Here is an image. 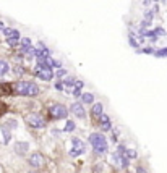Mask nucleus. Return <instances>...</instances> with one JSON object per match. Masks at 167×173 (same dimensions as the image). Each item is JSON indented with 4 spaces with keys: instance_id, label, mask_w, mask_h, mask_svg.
Listing matches in <instances>:
<instances>
[{
    "instance_id": "nucleus-10",
    "label": "nucleus",
    "mask_w": 167,
    "mask_h": 173,
    "mask_svg": "<svg viewBox=\"0 0 167 173\" xmlns=\"http://www.w3.org/2000/svg\"><path fill=\"white\" fill-rule=\"evenodd\" d=\"M20 54L23 55L26 60H33V58H36V55H38V47H33V45H29V47H21L20 49Z\"/></svg>"
},
{
    "instance_id": "nucleus-4",
    "label": "nucleus",
    "mask_w": 167,
    "mask_h": 173,
    "mask_svg": "<svg viewBox=\"0 0 167 173\" xmlns=\"http://www.w3.org/2000/svg\"><path fill=\"white\" fill-rule=\"evenodd\" d=\"M71 144H73V147L70 149V152H68V155L70 157H79L81 154H84L86 152V144H84V141H81L79 138H71Z\"/></svg>"
},
{
    "instance_id": "nucleus-19",
    "label": "nucleus",
    "mask_w": 167,
    "mask_h": 173,
    "mask_svg": "<svg viewBox=\"0 0 167 173\" xmlns=\"http://www.w3.org/2000/svg\"><path fill=\"white\" fill-rule=\"evenodd\" d=\"M8 71H10V65H8V62L0 58V78H3L7 73H8Z\"/></svg>"
},
{
    "instance_id": "nucleus-21",
    "label": "nucleus",
    "mask_w": 167,
    "mask_h": 173,
    "mask_svg": "<svg viewBox=\"0 0 167 173\" xmlns=\"http://www.w3.org/2000/svg\"><path fill=\"white\" fill-rule=\"evenodd\" d=\"M54 75H55V78L59 79V81H62V79H63L65 76H68V73H67V68H63V67H62V68H57V71H55Z\"/></svg>"
},
{
    "instance_id": "nucleus-7",
    "label": "nucleus",
    "mask_w": 167,
    "mask_h": 173,
    "mask_svg": "<svg viewBox=\"0 0 167 173\" xmlns=\"http://www.w3.org/2000/svg\"><path fill=\"white\" fill-rule=\"evenodd\" d=\"M28 163H29V167H33V168H41L42 165H44V155L36 150V152H33L28 157Z\"/></svg>"
},
{
    "instance_id": "nucleus-8",
    "label": "nucleus",
    "mask_w": 167,
    "mask_h": 173,
    "mask_svg": "<svg viewBox=\"0 0 167 173\" xmlns=\"http://www.w3.org/2000/svg\"><path fill=\"white\" fill-rule=\"evenodd\" d=\"M70 112L75 115L76 118L79 120H84L86 118V110H84V107H83V102H79V100H76V102H73L70 105Z\"/></svg>"
},
{
    "instance_id": "nucleus-41",
    "label": "nucleus",
    "mask_w": 167,
    "mask_h": 173,
    "mask_svg": "<svg viewBox=\"0 0 167 173\" xmlns=\"http://www.w3.org/2000/svg\"><path fill=\"white\" fill-rule=\"evenodd\" d=\"M31 173H38V171H31Z\"/></svg>"
},
{
    "instance_id": "nucleus-6",
    "label": "nucleus",
    "mask_w": 167,
    "mask_h": 173,
    "mask_svg": "<svg viewBox=\"0 0 167 173\" xmlns=\"http://www.w3.org/2000/svg\"><path fill=\"white\" fill-rule=\"evenodd\" d=\"M29 83L31 81H25V79H20L13 84V92L16 96H23V97H28V89H29Z\"/></svg>"
},
{
    "instance_id": "nucleus-40",
    "label": "nucleus",
    "mask_w": 167,
    "mask_h": 173,
    "mask_svg": "<svg viewBox=\"0 0 167 173\" xmlns=\"http://www.w3.org/2000/svg\"><path fill=\"white\" fill-rule=\"evenodd\" d=\"M152 2H159V0H152Z\"/></svg>"
},
{
    "instance_id": "nucleus-17",
    "label": "nucleus",
    "mask_w": 167,
    "mask_h": 173,
    "mask_svg": "<svg viewBox=\"0 0 167 173\" xmlns=\"http://www.w3.org/2000/svg\"><path fill=\"white\" fill-rule=\"evenodd\" d=\"M79 99H81V102L86 104V105H93L94 104V94L93 92H83Z\"/></svg>"
},
{
    "instance_id": "nucleus-28",
    "label": "nucleus",
    "mask_w": 167,
    "mask_h": 173,
    "mask_svg": "<svg viewBox=\"0 0 167 173\" xmlns=\"http://www.w3.org/2000/svg\"><path fill=\"white\" fill-rule=\"evenodd\" d=\"M29 45H33L29 37H21L20 39V47H29Z\"/></svg>"
},
{
    "instance_id": "nucleus-1",
    "label": "nucleus",
    "mask_w": 167,
    "mask_h": 173,
    "mask_svg": "<svg viewBox=\"0 0 167 173\" xmlns=\"http://www.w3.org/2000/svg\"><path fill=\"white\" fill-rule=\"evenodd\" d=\"M88 141L96 155H104L109 152V141L102 133H91L88 136Z\"/></svg>"
},
{
    "instance_id": "nucleus-23",
    "label": "nucleus",
    "mask_w": 167,
    "mask_h": 173,
    "mask_svg": "<svg viewBox=\"0 0 167 173\" xmlns=\"http://www.w3.org/2000/svg\"><path fill=\"white\" fill-rule=\"evenodd\" d=\"M154 57H157V58H167V47H162V49H156Z\"/></svg>"
},
{
    "instance_id": "nucleus-14",
    "label": "nucleus",
    "mask_w": 167,
    "mask_h": 173,
    "mask_svg": "<svg viewBox=\"0 0 167 173\" xmlns=\"http://www.w3.org/2000/svg\"><path fill=\"white\" fill-rule=\"evenodd\" d=\"M13 149H15V152L18 155H25L28 152V149H29V144L23 142V141H21V142H15V147H13Z\"/></svg>"
},
{
    "instance_id": "nucleus-38",
    "label": "nucleus",
    "mask_w": 167,
    "mask_h": 173,
    "mask_svg": "<svg viewBox=\"0 0 167 173\" xmlns=\"http://www.w3.org/2000/svg\"><path fill=\"white\" fill-rule=\"evenodd\" d=\"M3 28H5V24H3V21H2V19H0V31H2V29H3Z\"/></svg>"
},
{
    "instance_id": "nucleus-31",
    "label": "nucleus",
    "mask_w": 167,
    "mask_h": 173,
    "mask_svg": "<svg viewBox=\"0 0 167 173\" xmlns=\"http://www.w3.org/2000/svg\"><path fill=\"white\" fill-rule=\"evenodd\" d=\"M5 125L8 126L10 129H15V128L18 126V121H16V120H7V121H5Z\"/></svg>"
},
{
    "instance_id": "nucleus-24",
    "label": "nucleus",
    "mask_w": 167,
    "mask_h": 173,
    "mask_svg": "<svg viewBox=\"0 0 167 173\" xmlns=\"http://www.w3.org/2000/svg\"><path fill=\"white\" fill-rule=\"evenodd\" d=\"M156 49L152 47H143V49H136V54H148V55H154Z\"/></svg>"
},
{
    "instance_id": "nucleus-13",
    "label": "nucleus",
    "mask_w": 167,
    "mask_h": 173,
    "mask_svg": "<svg viewBox=\"0 0 167 173\" xmlns=\"http://www.w3.org/2000/svg\"><path fill=\"white\" fill-rule=\"evenodd\" d=\"M0 131H2V134H3V144H10V141H11V131H13V129H10L5 123H2V126H0Z\"/></svg>"
},
{
    "instance_id": "nucleus-32",
    "label": "nucleus",
    "mask_w": 167,
    "mask_h": 173,
    "mask_svg": "<svg viewBox=\"0 0 167 173\" xmlns=\"http://www.w3.org/2000/svg\"><path fill=\"white\" fill-rule=\"evenodd\" d=\"M120 133H119V129L117 128H112V141L114 142H117V136H119Z\"/></svg>"
},
{
    "instance_id": "nucleus-22",
    "label": "nucleus",
    "mask_w": 167,
    "mask_h": 173,
    "mask_svg": "<svg viewBox=\"0 0 167 173\" xmlns=\"http://www.w3.org/2000/svg\"><path fill=\"white\" fill-rule=\"evenodd\" d=\"M123 155H127L130 160H135V158L138 157V152H136V149H128L127 147V150L123 152Z\"/></svg>"
},
{
    "instance_id": "nucleus-18",
    "label": "nucleus",
    "mask_w": 167,
    "mask_h": 173,
    "mask_svg": "<svg viewBox=\"0 0 167 173\" xmlns=\"http://www.w3.org/2000/svg\"><path fill=\"white\" fill-rule=\"evenodd\" d=\"M36 96H39V86L34 81H31L29 83V89H28V97H36Z\"/></svg>"
},
{
    "instance_id": "nucleus-37",
    "label": "nucleus",
    "mask_w": 167,
    "mask_h": 173,
    "mask_svg": "<svg viewBox=\"0 0 167 173\" xmlns=\"http://www.w3.org/2000/svg\"><path fill=\"white\" fill-rule=\"evenodd\" d=\"M151 2H152V0H143V5H144V6H149Z\"/></svg>"
},
{
    "instance_id": "nucleus-9",
    "label": "nucleus",
    "mask_w": 167,
    "mask_h": 173,
    "mask_svg": "<svg viewBox=\"0 0 167 173\" xmlns=\"http://www.w3.org/2000/svg\"><path fill=\"white\" fill-rule=\"evenodd\" d=\"M102 115H104V105L101 102H94L93 107H91V118L94 121H99Z\"/></svg>"
},
{
    "instance_id": "nucleus-30",
    "label": "nucleus",
    "mask_w": 167,
    "mask_h": 173,
    "mask_svg": "<svg viewBox=\"0 0 167 173\" xmlns=\"http://www.w3.org/2000/svg\"><path fill=\"white\" fill-rule=\"evenodd\" d=\"M154 32H156V36H157V37H162V36H165V34H167V31L164 29V28H161V26L154 28Z\"/></svg>"
},
{
    "instance_id": "nucleus-35",
    "label": "nucleus",
    "mask_w": 167,
    "mask_h": 173,
    "mask_svg": "<svg viewBox=\"0 0 167 173\" xmlns=\"http://www.w3.org/2000/svg\"><path fill=\"white\" fill-rule=\"evenodd\" d=\"M136 173H149L144 167H136Z\"/></svg>"
},
{
    "instance_id": "nucleus-29",
    "label": "nucleus",
    "mask_w": 167,
    "mask_h": 173,
    "mask_svg": "<svg viewBox=\"0 0 167 173\" xmlns=\"http://www.w3.org/2000/svg\"><path fill=\"white\" fill-rule=\"evenodd\" d=\"M81 89H83V88H78V86H75L73 91H71V96H73L75 99H79V97H81V94H83Z\"/></svg>"
},
{
    "instance_id": "nucleus-39",
    "label": "nucleus",
    "mask_w": 167,
    "mask_h": 173,
    "mask_svg": "<svg viewBox=\"0 0 167 173\" xmlns=\"http://www.w3.org/2000/svg\"><path fill=\"white\" fill-rule=\"evenodd\" d=\"M0 173H3V167H2V165H0Z\"/></svg>"
},
{
    "instance_id": "nucleus-12",
    "label": "nucleus",
    "mask_w": 167,
    "mask_h": 173,
    "mask_svg": "<svg viewBox=\"0 0 167 173\" xmlns=\"http://www.w3.org/2000/svg\"><path fill=\"white\" fill-rule=\"evenodd\" d=\"M93 171H94V173H114V168H112L107 162H99V163L94 165Z\"/></svg>"
},
{
    "instance_id": "nucleus-15",
    "label": "nucleus",
    "mask_w": 167,
    "mask_h": 173,
    "mask_svg": "<svg viewBox=\"0 0 167 173\" xmlns=\"http://www.w3.org/2000/svg\"><path fill=\"white\" fill-rule=\"evenodd\" d=\"M2 32H3V36H5V39H7V37H21V36H20V31L15 29V28H3Z\"/></svg>"
},
{
    "instance_id": "nucleus-20",
    "label": "nucleus",
    "mask_w": 167,
    "mask_h": 173,
    "mask_svg": "<svg viewBox=\"0 0 167 173\" xmlns=\"http://www.w3.org/2000/svg\"><path fill=\"white\" fill-rule=\"evenodd\" d=\"M75 129H76L75 121H73V120H68V118H67V123H65V126H63V133H73Z\"/></svg>"
},
{
    "instance_id": "nucleus-27",
    "label": "nucleus",
    "mask_w": 167,
    "mask_h": 173,
    "mask_svg": "<svg viewBox=\"0 0 167 173\" xmlns=\"http://www.w3.org/2000/svg\"><path fill=\"white\" fill-rule=\"evenodd\" d=\"M112 160H114V163L117 165V167H120V163H122V154H119L117 150H115V154H112Z\"/></svg>"
},
{
    "instance_id": "nucleus-2",
    "label": "nucleus",
    "mask_w": 167,
    "mask_h": 173,
    "mask_svg": "<svg viewBox=\"0 0 167 173\" xmlns=\"http://www.w3.org/2000/svg\"><path fill=\"white\" fill-rule=\"evenodd\" d=\"M47 110H49V117L54 118V120H65V118H68V113H70V110L67 109V105L59 104V102L50 104L47 107Z\"/></svg>"
},
{
    "instance_id": "nucleus-34",
    "label": "nucleus",
    "mask_w": 167,
    "mask_h": 173,
    "mask_svg": "<svg viewBox=\"0 0 167 173\" xmlns=\"http://www.w3.org/2000/svg\"><path fill=\"white\" fill-rule=\"evenodd\" d=\"M125 150H127V147L123 146V144H119V146H117V152H119V154H123Z\"/></svg>"
},
{
    "instance_id": "nucleus-5",
    "label": "nucleus",
    "mask_w": 167,
    "mask_h": 173,
    "mask_svg": "<svg viewBox=\"0 0 167 173\" xmlns=\"http://www.w3.org/2000/svg\"><path fill=\"white\" fill-rule=\"evenodd\" d=\"M34 75L36 78H39L41 81H46V83H50L54 79V70H50V68H42V67H38L36 65L34 67Z\"/></svg>"
},
{
    "instance_id": "nucleus-33",
    "label": "nucleus",
    "mask_w": 167,
    "mask_h": 173,
    "mask_svg": "<svg viewBox=\"0 0 167 173\" xmlns=\"http://www.w3.org/2000/svg\"><path fill=\"white\" fill-rule=\"evenodd\" d=\"M55 89H57V91H65L63 83H62V81H57V83H55Z\"/></svg>"
},
{
    "instance_id": "nucleus-3",
    "label": "nucleus",
    "mask_w": 167,
    "mask_h": 173,
    "mask_svg": "<svg viewBox=\"0 0 167 173\" xmlns=\"http://www.w3.org/2000/svg\"><path fill=\"white\" fill-rule=\"evenodd\" d=\"M25 121H26L28 126H31L34 129H41V128L47 126V121H46V118L42 117L41 113H28L25 117Z\"/></svg>"
},
{
    "instance_id": "nucleus-25",
    "label": "nucleus",
    "mask_w": 167,
    "mask_h": 173,
    "mask_svg": "<svg viewBox=\"0 0 167 173\" xmlns=\"http://www.w3.org/2000/svg\"><path fill=\"white\" fill-rule=\"evenodd\" d=\"M20 39H21V37H7L5 42H7L10 47H16V45H20Z\"/></svg>"
},
{
    "instance_id": "nucleus-26",
    "label": "nucleus",
    "mask_w": 167,
    "mask_h": 173,
    "mask_svg": "<svg viewBox=\"0 0 167 173\" xmlns=\"http://www.w3.org/2000/svg\"><path fill=\"white\" fill-rule=\"evenodd\" d=\"M11 71H13V75H16V76H23V75L26 73V68L21 67V65H16V67L13 68Z\"/></svg>"
},
{
    "instance_id": "nucleus-36",
    "label": "nucleus",
    "mask_w": 167,
    "mask_h": 173,
    "mask_svg": "<svg viewBox=\"0 0 167 173\" xmlns=\"http://www.w3.org/2000/svg\"><path fill=\"white\" fill-rule=\"evenodd\" d=\"M76 86H78V88H83V86H84V83L81 81V79H78V81H76Z\"/></svg>"
},
{
    "instance_id": "nucleus-16",
    "label": "nucleus",
    "mask_w": 167,
    "mask_h": 173,
    "mask_svg": "<svg viewBox=\"0 0 167 173\" xmlns=\"http://www.w3.org/2000/svg\"><path fill=\"white\" fill-rule=\"evenodd\" d=\"M76 81H78V79L73 78V76H65V78L62 79V83H63V86H65V89L75 88V86H76Z\"/></svg>"
},
{
    "instance_id": "nucleus-11",
    "label": "nucleus",
    "mask_w": 167,
    "mask_h": 173,
    "mask_svg": "<svg viewBox=\"0 0 167 173\" xmlns=\"http://www.w3.org/2000/svg\"><path fill=\"white\" fill-rule=\"evenodd\" d=\"M97 123H99L101 129H102L104 133H107V131H112V120H111V117H109V115H102V117H101V120L97 121Z\"/></svg>"
}]
</instances>
